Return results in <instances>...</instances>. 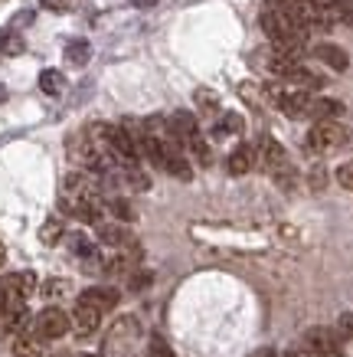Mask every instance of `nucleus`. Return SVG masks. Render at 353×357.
I'll return each mask as SVG.
<instances>
[{
  "instance_id": "30",
  "label": "nucleus",
  "mask_w": 353,
  "mask_h": 357,
  "mask_svg": "<svg viewBox=\"0 0 353 357\" xmlns=\"http://www.w3.org/2000/svg\"><path fill=\"white\" fill-rule=\"evenodd\" d=\"M131 3H134V7H141V10H150L157 0H131Z\"/></svg>"
},
{
  "instance_id": "23",
  "label": "nucleus",
  "mask_w": 353,
  "mask_h": 357,
  "mask_svg": "<svg viewBox=\"0 0 353 357\" xmlns=\"http://www.w3.org/2000/svg\"><path fill=\"white\" fill-rule=\"evenodd\" d=\"M69 282L65 279H49V282H43V295L46 298H63V295H69Z\"/></svg>"
},
{
  "instance_id": "11",
  "label": "nucleus",
  "mask_w": 353,
  "mask_h": 357,
  "mask_svg": "<svg viewBox=\"0 0 353 357\" xmlns=\"http://www.w3.org/2000/svg\"><path fill=\"white\" fill-rule=\"evenodd\" d=\"M252 167H256V148H252V144H242V148H235V151L229 154V161H226V171L235 174V177L249 174Z\"/></svg>"
},
{
  "instance_id": "15",
  "label": "nucleus",
  "mask_w": 353,
  "mask_h": 357,
  "mask_svg": "<svg viewBox=\"0 0 353 357\" xmlns=\"http://www.w3.org/2000/svg\"><path fill=\"white\" fill-rule=\"evenodd\" d=\"M233 135H242V119L235 112H226L213 125V138H233Z\"/></svg>"
},
{
  "instance_id": "3",
  "label": "nucleus",
  "mask_w": 353,
  "mask_h": 357,
  "mask_svg": "<svg viewBox=\"0 0 353 357\" xmlns=\"http://www.w3.org/2000/svg\"><path fill=\"white\" fill-rule=\"evenodd\" d=\"M347 144V128L340 121H317L308 135V148L317 154H331Z\"/></svg>"
},
{
  "instance_id": "33",
  "label": "nucleus",
  "mask_w": 353,
  "mask_h": 357,
  "mask_svg": "<svg viewBox=\"0 0 353 357\" xmlns=\"http://www.w3.org/2000/svg\"><path fill=\"white\" fill-rule=\"evenodd\" d=\"M3 98H7V92H3V86H0V102H3Z\"/></svg>"
},
{
  "instance_id": "6",
  "label": "nucleus",
  "mask_w": 353,
  "mask_h": 357,
  "mask_svg": "<svg viewBox=\"0 0 353 357\" xmlns=\"http://www.w3.org/2000/svg\"><path fill=\"white\" fill-rule=\"evenodd\" d=\"M256 164L262 167V171H268V174H279L281 167H285V164H291V161H288V151L281 148L279 141L265 135V138L256 144Z\"/></svg>"
},
{
  "instance_id": "7",
  "label": "nucleus",
  "mask_w": 353,
  "mask_h": 357,
  "mask_svg": "<svg viewBox=\"0 0 353 357\" xmlns=\"http://www.w3.org/2000/svg\"><path fill=\"white\" fill-rule=\"evenodd\" d=\"M69 321H72V331L79 337H88V335H95L98 325H102V312H95L92 305L86 302H75L72 314H69Z\"/></svg>"
},
{
  "instance_id": "17",
  "label": "nucleus",
  "mask_w": 353,
  "mask_h": 357,
  "mask_svg": "<svg viewBox=\"0 0 353 357\" xmlns=\"http://www.w3.org/2000/svg\"><path fill=\"white\" fill-rule=\"evenodd\" d=\"M23 36L17 30H0V56H20Z\"/></svg>"
},
{
  "instance_id": "1",
  "label": "nucleus",
  "mask_w": 353,
  "mask_h": 357,
  "mask_svg": "<svg viewBox=\"0 0 353 357\" xmlns=\"http://www.w3.org/2000/svg\"><path fill=\"white\" fill-rule=\"evenodd\" d=\"M262 30H265L272 50H279V53H285V56H298L304 40H308V33L291 23V17L281 10V3L262 10Z\"/></svg>"
},
{
  "instance_id": "12",
  "label": "nucleus",
  "mask_w": 353,
  "mask_h": 357,
  "mask_svg": "<svg viewBox=\"0 0 353 357\" xmlns=\"http://www.w3.org/2000/svg\"><path fill=\"white\" fill-rule=\"evenodd\" d=\"M79 302H86V305H92L95 312H111L118 305V292L115 289H86V292L79 295Z\"/></svg>"
},
{
  "instance_id": "26",
  "label": "nucleus",
  "mask_w": 353,
  "mask_h": 357,
  "mask_svg": "<svg viewBox=\"0 0 353 357\" xmlns=\"http://www.w3.org/2000/svg\"><path fill=\"white\" fill-rule=\"evenodd\" d=\"M150 357H173V351L164 344L161 337H154V341H150Z\"/></svg>"
},
{
  "instance_id": "16",
  "label": "nucleus",
  "mask_w": 353,
  "mask_h": 357,
  "mask_svg": "<svg viewBox=\"0 0 353 357\" xmlns=\"http://www.w3.org/2000/svg\"><path fill=\"white\" fill-rule=\"evenodd\" d=\"M40 89H43L46 96H59L65 89L63 73H59V69H43V73H40Z\"/></svg>"
},
{
  "instance_id": "8",
  "label": "nucleus",
  "mask_w": 353,
  "mask_h": 357,
  "mask_svg": "<svg viewBox=\"0 0 353 357\" xmlns=\"http://www.w3.org/2000/svg\"><path fill=\"white\" fill-rule=\"evenodd\" d=\"M167 125H171V135L177 138V144H190L193 138H200V121L190 112H173Z\"/></svg>"
},
{
  "instance_id": "5",
  "label": "nucleus",
  "mask_w": 353,
  "mask_h": 357,
  "mask_svg": "<svg viewBox=\"0 0 353 357\" xmlns=\"http://www.w3.org/2000/svg\"><path fill=\"white\" fill-rule=\"evenodd\" d=\"M304 351L311 357H343V347H340V337L337 331L331 328H311L308 335H304Z\"/></svg>"
},
{
  "instance_id": "32",
  "label": "nucleus",
  "mask_w": 353,
  "mask_h": 357,
  "mask_svg": "<svg viewBox=\"0 0 353 357\" xmlns=\"http://www.w3.org/2000/svg\"><path fill=\"white\" fill-rule=\"evenodd\" d=\"M252 357H275V351H268V347H262V351H256Z\"/></svg>"
},
{
  "instance_id": "28",
  "label": "nucleus",
  "mask_w": 353,
  "mask_h": 357,
  "mask_svg": "<svg viewBox=\"0 0 353 357\" xmlns=\"http://www.w3.org/2000/svg\"><path fill=\"white\" fill-rule=\"evenodd\" d=\"M311 184H314V190H321L324 187V171L321 167H314V171H311Z\"/></svg>"
},
{
  "instance_id": "2",
  "label": "nucleus",
  "mask_w": 353,
  "mask_h": 357,
  "mask_svg": "<svg viewBox=\"0 0 353 357\" xmlns=\"http://www.w3.org/2000/svg\"><path fill=\"white\" fill-rule=\"evenodd\" d=\"M36 292L33 272H10L0 279V312H26V298Z\"/></svg>"
},
{
  "instance_id": "20",
  "label": "nucleus",
  "mask_w": 353,
  "mask_h": 357,
  "mask_svg": "<svg viewBox=\"0 0 353 357\" xmlns=\"http://www.w3.org/2000/svg\"><path fill=\"white\" fill-rule=\"evenodd\" d=\"M193 102H196L200 112H206V115H213V112L219 109V96L210 92V89H196V92H193Z\"/></svg>"
},
{
  "instance_id": "25",
  "label": "nucleus",
  "mask_w": 353,
  "mask_h": 357,
  "mask_svg": "<svg viewBox=\"0 0 353 357\" xmlns=\"http://www.w3.org/2000/svg\"><path fill=\"white\" fill-rule=\"evenodd\" d=\"M337 337H353V312H347V314H340L337 318Z\"/></svg>"
},
{
  "instance_id": "19",
  "label": "nucleus",
  "mask_w": 353,
  "mask_h": 357,
  "mask_svg": "<svg viewBox=\"0 0 353 357\" xmlns=\"http://www.w3.org/2000/svg\"><path fill=\"white\" fill-rule=\"evenodd\" d=\"M88 56H92V46H88L86 40H72V43L65 46V59L72 66H86Z\"/></svg>"
},
{
  "instance_id": "13",
  "label": "nucleus",
  "mask_w": 353,
  "mask_h": 357,
  "mask_svg": "<svg viewBox=\"0 0 353 357\" xmlns=\"http://www.w3.org/2000/svg\"><path fill=\"white\" fill-rule=\"evenodd\" d=\"M314 56H317V59H321L324 66H331V69H337V73H343V69L350 66L347 53H343L340 46H331V43H321L317 50H314Z\"/></svg>"
},
{
  "instance_id": "9",
  "label": "nucleus",
  "mask_w": 353,
  "mask_h": 357,
  "mask_svg": "<svg viewBox=\"0 0 353 357\" xmlns=\"http://www.w3.org/2000/svg\"><path fill=\"white\" fill-rule=\"evenodd\" d=\"M98 239L111 249H128L134 246V236H131L128 227H121V223H98Z\"/></svg>"
},
{
  "instance_id": "34",
  "label": "nucleus",
  "mask_w": 353,
  "mask_h": 357,
  "mask_svg": "<svg viewBox=\"0 0 353 357\" xmlns=\"http://www.w3.org/2000/svg\"><path fill=\"white\" fill-rule=\"evenodd\" d=\"M0 266H3V246H0Z\"/></svg>"
},
{
  "instance_id": "31",
  "label": "nucleus",
  "mask_w": 353,
  "mask_h": 357,
  "mask_svg": "<svg viewBox=\"0 0 353 357\" xmlns=\"http://www.w3.org/2000/svg\"><path fill=\"white\" fill-rule=\"evenodd\" d=\"M285 357H311V354H308V351H304V347H295V351H288V354H285Z\"/></svg>"
},
{
  "instance_id": "35",
  "label": "nucleus",
  "mask_w": 353,
  "mask_h": 357,
  "mask_svg": "<svg viewBox=\"0 0 353 357\" xmlns=\"http://www.w3.org/2000/svg\"><path fill=\"white\" fill-rule=\"evenodd\" d=\"M82 357H98V354H82Z\"/></svg>"
},
{
  "instance_id": "24",
  "label": "nucleus",
  "mask_w": 353,
  "mask_h": 357,
  "mask_svg": "<svg viewBox=\"0 0 353 357\" xmlns=\"http://www.w3.org/2000/svg\"><path fill=\"white\" fill-rule=\"evenodd\" d=\"M337 184H340L343 190H353V161H343L340 167H337Z\"/></svg>"
},
{
  "instance_id": "29",
  "label": "nucleus",
  "mask_w": 353,
  "mask_h": 357,
  "mask_svg": "<svg viewBox=\"0 0 353 357\" xmlns=\"http://www.w3.org/2000/svg\"><path fill=\"white\" fill-rule=\"evenodd\" d=\"M43 7H49V10H65V0H40Z\"/></svg>"
},
{
  "instance_id": "21",
  "label": "nucleus",
  "mask_w": 353,
  "mask_h": 357,
  "mask_svg": "<svg viewBox=\"0 0 353 357\" xmlns=\"http://www.w3.org/2000/svg\"><path fill=\"white\" fill-rule=\"evenodd\" d=\"M40 239H43L46 246H56L59 239H63V220H46L43 229H40Z\"/></svg>"
},
{
  "instance_id": "18",
  "label": "nucleus",
  "mask_w": 353,
  "mask_h": 357,
  "mask_svg": "<svg viewBox=\"0 0 353 357\" xmlns=\"http://www.w3.org/2000/svg\"><path fill=\"white\" fill-rule=\"evenodd\" d=\"M105 210L118 220V223H131V220H134V206H131L128 200H121V197H111L105 204Z\"/></svg>"
},
{
  "instance_id": "10",
  "label": "nucleus",
  "mask_w": 353,
  "mask_h": 357,
  "mask_svg": "<svg viewBox=\"0 0 353 357\" xmlns=\"http://www.w3.org/2000/svg\"><path fill=\"white\" fill-rule=\"evenodd\" d=\"M141 335V328L134 318H121L115 328H111V335H108V351H118V347H128V341Z\"/></svg>"
},
{
  "instance_id": "27",
  "label": "nucleus",
  "mask_w": 353,
  "mask_h": 357,
  "mask_svg": "<svg viewBox=\"0 0 353 357\" xmlns=\"http://www.w3.org/2000/svg\"><path fill=\"white\" fill-rule=\"evenodd\" d=\"M144 285H150V272H138V275H131V289H134V292L144 289Z\"/></svg>"
},
{
  "instance_id": "4",
  "label": "nucleus",
  "mask_w": 353,
  "mask_h": 357,
  "mask_svg": "<svg viewBox=\"0 0 353 357\" xmlns=\"http://www.w3.org/2000/svg\"><path fill=\"white\" fill-rule=\"evenodd\" d=\"M72 328V321H69V314L63 312V308H43V312L33 318V328L30 335H36L40 341H56V337H63L65 331Z\"/></svg>"
},
{
  "instance_id": "14",
  "label": "nucleus",
  "mask_w": 353,
  "mask_h": 357,
  "mask_svg": "<svg viewBox=\"0 0 353 357\" xmlns=\"http://www.w3.org/2000/svg\"><path fill=\"white\" fill-rule=\"evenodd\" d=\"M13 357H46L43 354V341L36 335H17V341H13Z\"/></svg>"
},
{
  "instance_id": "22",
  "label": "nucleus",
  "mask_w": 353,
  "mask_h": 357,
  "mask_svg": "<svg viewBox=\"0 0 353 357\" xmlns=\"http://www.w3.org/2000/svg\"><path fill=\"white\" fill-rule=\"evenodd\" d=\"M125 181H128L134 190H148V187H150V177L141 171L138 164H128V167H125Z\"/></svg>"
}]
</instances>
